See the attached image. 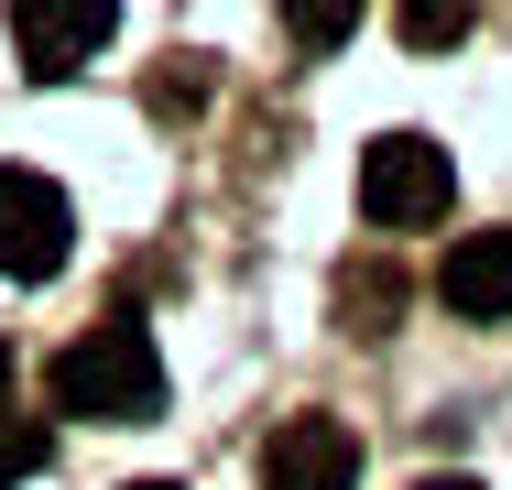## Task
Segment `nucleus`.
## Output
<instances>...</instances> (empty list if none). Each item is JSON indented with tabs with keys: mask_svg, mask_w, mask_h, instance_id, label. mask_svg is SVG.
<instances>
[{
	"mask_svg": "<svg viewBox=\"0 0 512 490\" xmlns=\"http://www.w3.org/2000/svg\"><path fill=\"white\" fill-rule=\"evenodd\" d=\"M109 22H120L109 0H11V55H22V77L55 88V77H77L109 44Z\"/></svg>",
	"mask_w": 512,
	"mask_h": 490,
	"instance_id": "20e7f679",
	"label": "nucleus"
},
{
	"mask_svg": "<svg viewBox=\"0 0 512 490\" xmlns=\"http://www.w3.org/2000/svg\"><path fill=\"white\" fill-rule=\"evenodd\" d=\"M66 240H77V207L55 196V175L0 164V273L11 284H55L66 273Z\"/></svg>",
	"mask_w": 512,
	"mask_h": 490,
	"instance_id": "7ed1b4c3",
	"label": "nucleus"
},
{
	"mask_svg": "<svg viewBox=\"0 0 512 490\" xmlns=\"http://www.w3.org/2000/svg\"><path fill=\"white\" fill-rule=\"evenodd\" d=\"M44 458H55V425H44V414H22V403H11V414H0V490H11V480H33V469H44Z\"/></svg>",
	"mask_w": 512,
	"mask_h": 490,
	"instance_id": "0eeeda50",
	"label": "nucleus"
},
{
	"mask_svg": "<svg viewBox=\"0 0 512 490\" xmlns=\"http://www.w3.org/2000/svg\"><path fill=\"white\" fill-rule=\"evenodd\" d=\"M262 490H360V436L338 414H284L262 436Z\"/></svg>",
	"mask_w": 512,
	"mask_h": 490,
	"instance_id": "39448f33",
	"label": "nucleus"
},
{
	"mask_svg": "<svg viewBox=\"0 0 512 490\" xmlns=\"http://www.w3.org/2000/svg\"><path fill=\"white\" fill-rule=\"evenodd\" d=\"M284 33H295L306 55H327V44H349L360 22H349V11H284Z\"/></svg>",
	"mask_w": 512,
	"mask_h": 490,
	"instance_id": "9d476101",
	"label": "nucleus"
},
{
	"mask_svg": "<svg viewBox=\"0 0 512 490\" xmlns=\"http://www.w3.org/2000/svg\"><path fill=\"white\" fill-rule=\"evenodd\" d=\"M436 294H447V316H469V327L512 316V229H469V240H447Z\"/></svg>",
	"mask_w": 512,
	"mask_h": 490,
	"instance_id": "423d86ee",
	"label": "nucleus"
},
{
	"mask_svg": "<svg viewBox=\"0 0 512 490\" xmlns=\"http://www.w3.org/2000/svg\"><path fill=\"white\" fill-rule=\"evenodd\" d=\"M131 490H186V480H131Z\"/></svg>",
	"mask_w": 512,
	"mask_h": 490,
	"instance_id": "ddd939ff",
	"label": "nucleus"
},
{
	"mask_svg": "<svg viewBox=\"0 0 512 490\" xmlns=\"http://www.w3.org/2000/svg\"><path fill=\"white\" fill-rule=\"evenodd\" d=\"M44 403L77 414V425H153V414H164L153 327H142V316H99L88 338H66V349L44 360Z\"/></svg>",
	"mask_w": 512,
	"mask_h": 490,
	"instance_id": "f257e3e1",
	"label": "nucleus"
},
{
	"mask_svg": "<svg viewBox=\"0 0 512 490\" xmlns=\"http://www.w3.org/2000/svg\"><path fill=\"white\" fill-rule=\"evenodd\" d=\"M338 316H349V338H382V327H393V273H382V262L349 273V284H338Z\"/></svg>",
	"mask_w": 512,
	"mask_h": 490,
	"instance_id": "6e6552de",
	"label": "nucleus"
},
{
	"mask_svg": "<svg viewBox=\"0 0 512 490\" xmlns=\"http://www.w3.org/2000/svg\"><path fill=\"white\" fill-rule=\"evenodd\" d=\"M447 196H458V164H447V142H425V131H382V142L360 153V218H371V229H436Z\"/></svg>",
	"mask_w": 512,
	"mask_h": 490,
	"instance_id": "f03ea898",
	"label": "nucleus"
},
{
	"mask_svg": "<svg viewBox=\"0 0 512 490\" xmlns=\"http://www.w3.org/2000/svg\"><path fill=\"white\" fill-rule=\"evenodd\" d=\"M458 33H469V11H458V0H447V11H436V0H414V11H404V44H425V55H436V44H458Z\"/></svg>",
	"mask_w": 512,
	"mask_h": 490,
	"instance_id": "1a4fd4ad",
	"label": "nucleus"
},
{
	"mask_svg": "<svg viewBox=\"0 0 512 490\" xmlns=\"http://www.w3.org/2000/svg\"><path fill=\"white\" fill-rule=\"evenodd\" d=\"M0 414H11V338H0Z\"/></svg>",
	"mask_w": 512,
	"mask_h": 490,
	"instance_id": "f8f14e48",
	"label": "nucleus"
},
{
	"mask_svg": "<svg viewBox=\"0 0 512 490\" xmlns=\"http://www.w3.org/2000/svg\"><path fill=\"white\" fill-rule=\"evenodd\" d=\"M414 490H480V480H458V469H436V480H414Z\"/></svg>",
	"mask_w": 512,
	"mask_h": 490,
	"instance_id": "9b49d317",
	"label": "nucleus"
}]
</instances>
